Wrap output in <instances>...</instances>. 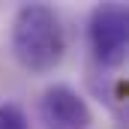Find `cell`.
<instances>
[{"instance_id":"obj_2","label":"cell","mask_w":129,"mask_h":129,"mask_svg":"<svg viewBox=\"0 0 129 129\" xmlns=\"http://www.w3.org/2000/svg\"><path fill=\"white\" fill-rule=\"evenodd\" d=\"M87 42L99 66L117 69L129 51V9L123 3H99L87 18Z\"/></svg>"},{"instance_id":"obj_3","label":"cell","mask_w":129,"mask_h":129,"mask_svg":"<svg viewBox=\"0 0 129 129\" xmlns=\"http://www.w3.org/2000/svg\"><path fill=\"white\" fill-rule=\"evenodd\" d=\"M39 120L45 129H93V111L75 87L57 81L39 96Z\"/></svg>"},{"instance_id":"obj_1","label":"cell","mask_w":129,"mask_h":129,"mask_svg":"<svg viewBox=\"0 0 129 129\" xmlns=\"http://www.w3.org/2000/svg\"><path fill=\"white\" fill-rule=\"evenodd\" d=\"M9 48L15 63L30 75H48L66 57V27L48 3H24L15 9Z\"/></svg>"},{"instance_id":"obj_4","label":"cell","mask_w":129,"mask_h":129,"mask_svg":"<svg viewBox=\"0 0 129 129\" xmlns=\"http://www.w3.org/2000/svg\"><path fill=\"white\" fill-rule=\"evenodd\" d=\"M0 129H30V120L18 102H0Z\"/></svg>"}]
</instances>
